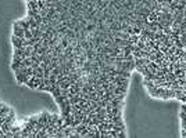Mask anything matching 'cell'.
I'll return each mask as SVG.
<instances>
[{"mask_svg": "<svg viewBox=\"0 0 186 138\" xmlns=\"http://www.w3.org/2000/svg\"><path fill=\"white\" fill-rule=\"evenodd\" d=\"M14 72H15V80H17L18 84H25V83L29 80V77H31V76L25 75V73H22V72H19V69H15Z\"/></svg>", "mask_w": 186, "mask_h": 138, "instance_id": "obj_1", "label": "cell"}, {"mask_svg": "<svg viewBox=\"0 0 186 138\" xmlns=\"http://www.w3.org/2000/svg\"><path fill=\"white\" fill-rule=\"evenodd\" d=\"M13 35L17 38H25V29L21 25H18L17 22L13 24Z\"/></svg>", "mask_w": 186, "mask_h": 138, "instance_id": "obj_2", "label": "cell"}, {"mask_svg": "<svg viewBox=\"0 0 186 138\" xmlns=\"http://www.w3.org/2000/svg\"><path fill=\"white\" fill-rule=\"evenodd\" d=\"M24 40L25 38H17V36H11V43H13L14 49H22L24 47Z\"/></svg>", "mask_w": 186, "mask_h": 138, "instance_id": "obj_3", "label": "cell"}, {"mask_svg": "<svg viewBox=\"0 0 186 138\" xmlns=\"http://www.w3.org/2000/svg\"><path fill=\"white\" fill-rule=\"evenodd\" d=\"M18 25H21L25 31H28V29H31V24H29V21H28V18H24V19H18V21H15Z\"/></svg>", "mask_w": 186, "mask_h": 138, "instance_id": "obj_4", "label": "cell"}, {"mask_svg": "<svg viewBox=\"0 0 186 138\" xmlns=\"http://www.w3.org/2000/svg\"><path fill=\"white\" fill-rule=\"evenodd\" d=\"M33 76H38V77H43V68L39 65L38 68H35L33 69V73H32Z\"/></svg>", "mask_w": 186, "mask_h": 138, "instance_id": "obj_5", "label": "cell"}, {"mask_svg": "<svg viewBox=\"0 0 186 138\" xmlns=\"http://www.w3.org/2000/svg\"><path fill=\"white\" fill-rule=\"evenodd\" d=\"M32 65V59L31 58H24L22 62H21V68H26V66H31Z\"/></svg>", "mask_w": 186, "mask_h": 138, "instance_id": "obj_6", "label": "cell"}, {"mask_svg": "<svg viewBox=\"0 0 186 138\" xmlns=\"http://www.w3.org/2000/svg\"><path fill=\"white\" fill-rule=\"evenodd\" d=\"M129 40H131L133 44H136L138 42H139V35H135V33H133V35H131V36H129Z\"/></svg>", "mask_w": 186, "mask_h": 138, "instance_id": "obj_7", "label": "cell"}, {"mask_svg": "<svg viewBox=\"0 0 186 138\" xmlns=\"http://www.w3.org/2000/svg\"><path fill=\"white\" fill-rule=\"evenodd\" d=\"M51 95H53V97L61 95V88H60V86H57V87H56L54 90H53V91H51Z\"/></svg>", "mask_w": 186, "mask_h": 138, "instance_id": "obj_8", "label": "cell"}, {"mask_svg": "<svg viewBox=\"0 0 186 138\" xmlns=\"http://www.w3.org/2000/svg\"><path fill=\"white\" fill-rule=\"evenodd\" d=\"M32 32H31V29H28V31H25V39H32Z\"/></svg>", "mask_w": 186, "mask_h": 138, "instance_id": "obj_9", "label": "cell"}, {"mask_svg": "<svg viewBox=\"0 0 186 138\" xmlns=\"http://www.w3.org/2000/svg\"><path fill=\"white\" fill-rule=\"evenodd\" d=\"M183 90H185V91H186V84H185V86H183Z\"/></svg>", "mask_w": 186, "mask_h": 138, "instance_id": "obj_10", "label": "cell"}]
</instances>
